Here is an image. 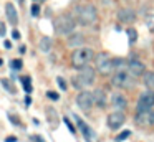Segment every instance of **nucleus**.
I'll return each mask as SVG.
<instances>
[{
  "label": "nucleus",
  "instance_id": "1",
  "mask_svg": "<svg viewBox=\"0 0 154 142\" xmlns=\"http://www.w3.org/2000/svg\"><path fill=\"white\" fill-rule=\"evenodd\" d=\"M75 15H76L78 23L85 26H90L93 23H96L98 20V10L93 3H85V5H78L75 8Z\"/></svg>",
  "mask_w": 154,
  "mask_h": 142
},
{
  "label": "nucleus",
  "instance_id": "2",
  "mask_svg": "<svg viewBox=\"0 0 154 142\" xmlns=\"http://www.w3.org/2000/svg\"><path fill=\"white\" fill-rule=\"evenodd\" d=\"M75 28H76V20L68 13L60 15L55 20V32L58 35H71L75 32Z\"/></svg>",
  "mask_w": 154,
  "mask_h": 142
},
{
  "label": "nucleus",
  "instance_id": "3",
  "mask_svg": "<svg viewBox=\"0 0 154 142\" xmlns=\"http://www.w3.org/2000/svg\"><path fill=\"white\" fill-rule=\"evenodd\" d=\"M93 58H94V51L91 48H76L71 55V65H73V68L80 69L83 66H86Z\"/></svg>",
  "mask_w": 154,
  "mask_h": 142
},
{
  "label": "nucleus",
  "instance_id": "4",
  "mask_svg": "<svg viewBox=\"0 0 154 142\" xmlns=\"http://www.w3.org/2000/svg\"><path fill=\"white\" fill-rule=\"evenodd\" d=\"M94 78H96L94 69L86 65V66H83V68H80V74H78L76 78H73V84H75V88L83 89V88H86V86L93 84Z\"/></svg>",
  "mask_w": 154,
  "mask_h": 142
},
{
  "label": "nucleus",
  "instance_id": "5",
  "mask_svg": "<svg viewBox=\"0 0 154 142\" xmlns=\"http://www.w3.org/2000/svg\"><path fill=\"white\" fill-rule=\"evenodd\" d=\"M111 84L116 86V88H131L134 84L133 81V74L126 69H118V71L113 73L111 76Z\"/></svg>",
  "mask_w": 154,
  "mask_h": 142
},
{
  "label": "nucleus",
  "instance_id": "6",
  "mask_svg": "<svg viewBox=\"0 0 154 142\" xmlns=\"http://www.w3.org/2000/svg\"><path fill=\"white\" fill-rule=\"evenodd\" d=\"M94 65H96V69L101 73V74H111L113 71V58H111L108 53H98L94 56Z\"/></svg>",
  "mask_w": 154,
  "mask_h": 142
},
{
  "label": "nucleus",
  "instance_id": "7",
  "mask_svg": "<svg viewBox=\"0 0 154 142\" xmlns=\"http://www.w3.org/2000/svg\"><path fill=\"white\" fill-rule=\"evenodd\" d=\"M154 107V91L152 89H147L137 99V106L136 111H149V109Z\"/></svg>",
  "mask_w": 154,
  "mask_h": 142
},
{
  "label": "nucleus",
  "instance_id": "8",
  "mask_svg": "<svg viewBox=\"0 0 154 142\" xmlns=\"http://www.w3.org/2000/svg\"><path fill=\"white\" fill-rule=\"evenodd\" d=\"M76 104L80 106L81 111H90L94 106V99H93V92L90 91H81L80 94L76 96Z\"/></svg>",
  "mask_w": 154,
  "mask_h": 142
},
{
  "label": "nucleus",
  "instance_id": "9",
  "mask_svg": "<svg viewBox=\"0 0 154 142\" xmlns=\"http://www.w3.org/2000/svg\"><path fill=\"white\" fill-rule=\"evenodd\" d=\"M136 124L141 127H151L154 125V111H136Z\"/></svg>",
  "mask_w": 154,
  "mask_h": 142
},
{
  "label": "nucleus",
  "instance_id": "10",
  "mask_svg": "<svg viewBox=\"0 0 154 142\" xmlns=\"http://www.w3.org/2000/svg\"><path fill=\"white\" fill-rule=\"evenodd\" d=\"M128 71L133 74V78H139V76H143L144 73H146V66H144L143 61L133 58V59L128 61Z\"/></svg>",
  "mask_w": 154,
  "mask_h": 142
},
{
  "label": "nucleus",
  "instance_id": "11",
  "mask_svg": "<svg viewBox=\"0 0 154 142\" xmlns=\"http://www.w3.org/2000/svg\"><path fill=\"white\" fill-rule=\"evenodd\" d=\"M124 121H126V116H124L123 111H114L108 116V125H109V129H113V131L118 127H121V125L124 124Z\"/></svg>",
  "mask_w": 154,
  "mask_h": 142
},
{
  "label": "nucleus",
  "instance_id": "12",
  "mask_svg": "<svg viewBox=\"0 0 154 142\" xmlns=\"http://www.w3.org/2000/svg\"><path fill=\"white\" fill-rule=\"evenodd\" d=\"M111 104H113V107L116 109V111H124V109L128 107V99H126V96H123L121 92H114V94L111 96Z\"/></svg>",
  "mask_w": 154,
  "mask_h": 142
},
{
  "label": "nucleus",
  "instance_id": "13",
  "mask_svg": "<svg viewBox=\"0 0 154 142\" xmlns=\"http://www.w3.org/2000/svg\"><path fill=\"white\" fill-rule=\"evenodd\" d=\"M75 119H76V124H78V127H80V131L83 132V135H85V139H86V142H93L94 132L91 131V127H90V125H88L81 117H78V116H75Z\"/></svg>",
  "mask_w": 154,
  "mask_h": 142
},
{
  "label": "nucleus",
  "instance_id": "14",
  "mask_svg": "<svg viewBox=\"0 0 154 142\" xmlns=\"http://www.w3.org/2000/svg\"><path fill=\"white\" fill-rule=\"evenodd\" d=\"M118 20L121 23H133L136 20V12L131 8H121L118 12Z\"/></svg>",
  "mask_w": 154,
  "mask_h": 142
},
{
  "label": "nucleus",
  "instance_id": "15",
  "mask_svg": "<svg viewBox=\"0 0 154 142\" xmlns=\"http://www.w3.org/2000/svg\"><path fill=\"white\" fill-rule=\"evenodd\" d=\"M5 15H7L8 22H10L14 26L18 23V13H17V8L14 7V3H12V2H8L7 5H5Z\"/></svg>",
  "mask_w": 154,
  "mask_h": 142
},
{
  "label": "nucleus",
  "instance_id": "16",
  "mask_svg": "<svg viewBox=\"0 0 154 142\" xmlns=\"http://www.w3.org/2000/svg\"><path fill=\"white\" fill-rule=\"evenodd\" d=\"M68 46H71V48H81V45L85 43V36L81 35V33H71L70 36H68Z\"/></svg>",
  "mask_w": 154,
  "mask_h": 142
},
{
  "label": "nucleus",
  "instance_id": "17",
  "mask_svg": "<svg viewBox=\"0 0 154 142\" xmlns=\"http://www.w3.org/2000/svg\"><path fill=\"white\" fill-rule=\"evenodd\" d=\"M93 99H94V104L98 106V107H106V94H104L103 89H96V91L93 92Z\"/></svg>",
  "mask_w": 154,
  "mask_h": 142
},
{
  "label": "nucleus",
  "instance_id": "18",
  "mask_svg": "<svg viewBox=\"0 0 154 142\" xmlns=\"http://www.w3.org/2000/svg\"><path fill=\"white\" fill-rule=\"evenodd\" d=\"M40 50L43 53H48L51 50V40L48 38V36H43V38L40 40Z\"/></svg>",
  "mask_w": 154,
  "mask_h": 142
},
{
  "label": "nucleus",
  "instance_id": "19",
  "mask_svg": "<svg viewBox=\"0 0 154 142\" xmlns=\"http://www.w3.org/2000/svg\"><path fill=\"white\" fill-rule=\"evenodd\" d=\"M144 84L147 89H154V73H144Z\"/></svg>",
  "mask_w": 154,
  "mask_h": 142
},
{
  "label": "nucleus",
  "instance_id": "20",
  "mask_svg": "<svg viewBox=\"0 0 154 142\" xmlns=\"http://www.w3.org/2000/svg\"><path fill=\"white\" fill-rule=\"evenodd\" d=\"M0 83H2V86H4V88L7 89L8 92H15V86L12 84V83L8 81V79H0Z\"/></svg>",
  "mask_w": 154,
  "mask_h": 142
},
{
  "label": "nucleus",
  "instance_id": "21",
  "mask_svg": "<svg viewBox=\"0 0 154 142\" xmlns=\"http://www.w3.org/2000/svg\"><path fill=\"white\" fill-rule=\"evenodd\" d=\"M22 83H23V88H25V91H27L28 94H30V92L33 91V89H32V84H30V83H32V79L28 78V76H25V78H22Z\"/></svg>",
  "mask_w": 154,
  "mask_h": 142
},
{
  "label": "nucleus",
  "instance_id": "22",
  "mask_svg": "<svg viewBox=\"0 0 154 142\" xmlns=\"http://www.w3.org/2000/svg\"><path fill=\"white\" fill-rule=\"evenodd\" d=\"M126 33H128V36H129V43H134L137 40V33H136V30H134V28H128Z\"/></svg>",
  "mask_w": 154,
  "mask_h": 142
},
{
  "label": "nucleus",
  "instance_id": "23",
  "mask_svg": "<svg viewBox=\"0 0 154 142\" xmlns=\"http://www.w3.org/2000/svg\"><path fill=\"white\" fill-rule=\"evenodd\" d=\"M10 66H12V69L18 71V69H22L23 63H22V59H12V61H10Z\"/></svg>",
  "mask_w": 154,
  "mask_h": 142
},
{
  "label": "nucleus",
  "instance_id": "24",
  "mask_svg": "<svg viewBox=\"0 0 154 142\" xmlns=\"http://www.w3.org/2000/svg\"><path fill=\"white\" fill-rule=\"evenodd\" d=\"M47 114H48V121L55 122V119H57V111L51 109V107H47Z\"/></svg>",
  "mask_w": 154,
  "mask_h": 142
},
{
  "label": "nucleus",
  "instance_id": "25",
  "mask_svg": "<svg viewBox=\"0 0 154 142\" xmlns=\"http://www.w3.org/2000/svg\"><path fill=\"white\" fill-rule=\"evenodd\" d=\"M131 135V131H123L121 134H118L116 135V142H121V140H124V139H128Z\"/></svg>",
  "mask_w": 154,
  "mask_h": 142
},
{
  "label": "nucleus",
  "instance_id": "26",
  "mask_svg": "<svg viewBox=\"0 0 154 142\" xmlns=\"http://www.w3.org/2000/svg\"><path fill=\"white\" fill-rule=\"evenodd\" d=\"M146 26L154 32V15H149V17L146 18Z\"/></svg>",
  "mask_w": 154,
  "mask_h": 142
},
{
  "label": "nucleus",
  "instance_id": "27",
  "mask_svg": "<svg viewBox=\"0 0 154 142\" xmlns=\"http://www.w3.org/2000/svg\"><path fill=\"white\" fill-rule=\"evenodd\" d=\"M57 83H58V86H60L61 91H66V81H65L61 76H58V78H57Z\"/></svg>",
  "mask_w": 154,
  "mask_h": 142
},
{
  "label": "nucleus",
  "instance_id": "28",
  "mask_svg": "<svg viewBox=\"0 0 154 142\" xmlns=\"http://www.w3.org/2000/svg\"><path fill=\"white\" fill-rule=\"evenodd\" d=\"M63 122L66 124V127L70 129V132H71V134H75V132H76V129H75V125L70 122V119H68V117H63Z\"/></svg>",
  "mask_w": 154,
  "mask_h": 142
},
{
  "label": "nucleus",
  "instance_id": "29",
  "mask_svg": "<svg viewBox=\"0 0 154 142\" xmlns=\"http://www.w3.org/2000/svg\"><path fill=\"white\" fill-rule=\"evenodd\" d=\"M32 15H33V17H38V15H40V5H38V3L32 5Z\"/></svg>",
  "mask_w": 154,
  "mask_h": 142
},
{
  "label": "nucleus",
  "instance_id": "30",
  "mask_svg": "<svg viewBox=\"0 0 154 142\" xmlns=\"http://www.w3.org/2000/svg\"><path fill=\"white\" fill-rule=\"evenodd\" d=\"M47 96H48L50 99H53V101H58V99H60L58 92H55V91H48V92H47Z\"/></svg>",
  "mask_w": 154,
  "mask_h": 142
},
{
  "label": "nucleus",
  "instance_id": "31",
  "mask_svg": "<svg viewBox=\"0 0 154 142\" xmlns=\"http://www.w3.org/2000/svg\"><path fill=\"white\" fill-rule=\"evenodd\" d=\"M12 38L20 40V32H18V30H12Z\"/></svg>",
  "mask_w": 154,
  "mask_h": 142
},
{
  "label": "nucleus",
  "instance_id": "32",
  "mask_svg": "<svg viewBox=\"0 0 154 142\" xmlns=\"http://www.w3.org/2000/svg\"><path fill=\"white\" fill-rule=\"evenodd\" d=\"M5 32H7V30H5V25L0 22V36H5Z\"/></svg>",
  "mask_w": 154,
  "mask_h": 142
},
{
  "label": "nucleus",
  "instance_id": "33",
  "mask_svg": "<svg viewBox=\"0 0 154 142\" xmlns=\"http://www.w3.org/2000/svg\"><path fill=\"white\" fill-rule=\"evenodd\" d=\"M5 142H17V137L15 135H8V137H5Z\"/></svg>",
  "mask_w": 154,
  "mask_h": 142
},
{
  "label": "nucleus",
  "instance_id": "34",
  "mask_svg": "<svg viewBox=\"0 0 154 142\" xmlns=\"http://www.w3.org/2000/svg\"><path fill=\"white\" fill-rule=\"evenodd\" d=\"M8 119H10V121L14 122V124H20V121H18V119L15 117V116H8Z\"/></svg>",
  "mask_w": 154,
  "mask_h": 142
},
{
  "label": "nucleus",
  "instance_id": "35",
  "mask_svg": "<svg viewBox=\"0 0 154 142\" xmlns=\"http://www.w3.org/2000/svg\"><path fill=\"white\" fill-rule=\"evenodd\" d=\"M30 104H32V98H30V96H27V98H25V106L28 107Z\"/></svg>",
  "mask_w": 154,
  "mask_h": 142
},
{
  "label": "nucleus",
  "instance_id": "36",
  "mask_svg": "<svg viewBox=\"0 0 154 142\" xmlns=\"http://www.w3.org/2000/svg\"><path fill=\"white\" fill-rule=\"evenodd\" d=\"M32 139H33V140H37V142H43V139H42L40 135H32Z\"/></svg>",
  "mask_w": 154,
  "mask_h": 142
},
{
  "label": "nucleus",
  "instance_id": "37",
  "mask_svg": "<svg viewBox=\"0 0 154 142\" xmlns=\"http://www.w3.org/2000/svg\"><path fill=\"white\" fill-rule=\"evenodd\" d=\"M5 48H12V43L10 41H5Z\"/></svg>",
  "mask_w": 154,
  "mask_h": 142
},
{
  "label": "nucleus",
  "instance_id": "38",
  "mask_svg": "<svg viewBox=\"0 0 154 142\" xmlns=\"http://www.w3.org/2000/svg\"><path fill=\"white\" fill-rule=\"evenodd\" d=\"M2 65H4V61H2V58H0V66H2Z\"/></svg>",
  "mask_w": 154,
  "mask_h": 142
}]
</instances>
